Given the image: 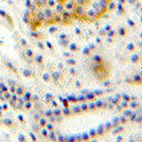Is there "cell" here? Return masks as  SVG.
<instances>
[{"label":"cell","mask_w":142,"mask_h":142,"mask_svg":"<svg viewBox=\"0 0 142 142\" xmlns=\"http://www.w3.org/2000/svg\"><path fill=\"white\" fill-rule=\"evenodd\" d=\"M115 0H76L73 2V19L92 22L107 14Z\"/></svg>","instance_id":"1"}]
</instances>
